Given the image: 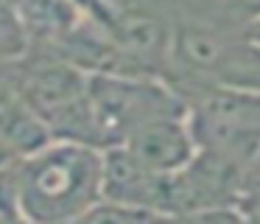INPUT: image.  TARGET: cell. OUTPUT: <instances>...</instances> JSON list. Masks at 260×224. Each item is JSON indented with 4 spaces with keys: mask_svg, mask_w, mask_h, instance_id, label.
Here are the masks:
<instances>
[{
    "mask_svg": "<svg viewBox=\"0 0 260 224\" xmlns=\"http://www.w3.org/2000/svg\"><path fill=\"white\" fill-rule=\"evenodd\" d=\"M187 126L196 149L249 168L260 151V90L210 84L187 98Z\"/></svg>",
    "mask_w": 260,
    "mask_h": 224,
    "instance_id": "obj_3",
    "label": "cell"
},
{
    "mask_svg": "<svg viewBox=\"0 0 260 224\" xmlns=\"http://www.w3.org/2000/svg\"><path fill=\"white\" fill-rule=\"evenodd\" d=\"M53 140V132L23 98L0 104V149L17 157L34 154L45 143Z\"/></svg>",
    "mask_w": 260,
    "mask_h": 224,
    "instance_id": "obj_6",
    "label": "cell"
},
{
    "mask_svg": "<svg viewBox=\"0 0 260 224\" xmlns=\"http://www.w3.org/2000/svg\"><path fill=\"white\" fill-rule=\"evenodd\" d=\"M174 3H179L187 11V17H215V20H224L221 0H174Z\"/></svg>",
    "mask_w": 260,
    "mask_h": 224,
    "instance_id": "obj_9",
    "label": "cell"
},
{
    "mask_svg": "<svg viewBox=\"0 0 260 224\" xmlns=\"http://www.w3.org/2000/svg\"><path fill=\"white\" fill-rule=\"evenodd\" d=\"M104 149L53 137L34 154L14 160L20 218L40 224L81 221L101 199Z\"/></svg>",
    "mask_w": 260,
    "mask_h": 224,
    "instance_id": "obj_1",
    "label": "cell"
},
{
    "mask_svg": "<svg viewBox=\"0 0 260 224\" xmlns=\"http://www.w3.org/2000/svg\"><path fill=\"white\" fill-rule=\"evenodd\" d=\"M87 101L104 146L120 143L132 129L154 118L187 112V101L174 84L159 81L151 73H87Z\"/></svg>",
    "mask_w": 260,
    "mask_h": 224,
    "instance_id": "obj_2",
    "label": "cell"
},
{
    "mask_svg": "<svg viewBox=\"0 0 260 224\" xmlns=\"http://www.w3.org/2000/svg\"><path fill=\"white\" fill-rule=\"evenodd\" d=\"M246 34H249V37H252V39H254V42H260V20H254V22H252V25H249V28H246Z\"/></svg>",
    "mask_w": 260,
    "mask_h": 224,
    "instance_id": "obj_10",
    "label": "cell"
},
{
    "mask_svg": "<svg viewBox=\"0 0 260 224\" xmlns=\"http://www.w3.org/2000/svg\"><path fill=\"white\" fill-rule=\"evenodd\" d=\"M165 218L159 210L146 205H132V202H115V199H98L90 210L81 216V221H157Z\"/></svg>",
    "mask_w": 260,
    "mask_h": 224,
    "instance_id": "obj_7",
    "label": "cell"
},
{
    "mask_svg": "<svg viewBox=\"0 0 260 224\" xmlns=\"http://www.w3.org/2000/svg\"><path fill=\"white\" fill-rule=\"evenodd\" d=\"M165 193H168V177L154 174L146 168L123 143L104 146V165H101V199L132 202L159 210L165 218Z\"/></svg>",
    "mask_w": 260,
    "mask_h": 224,
    "instance_id": "obj_5",
    "label": "cell"
},
{
    "mask_svg": "<svg viewBox=\"0 0 260 224\" xmlns=\"http://www.w3.org/2000/svg\"><path fill=\"white\" fill-rule=\"evenodd\" d=\"M120 143L154 174H176L196 154V140L187 126V112L182 115H162L143 126L132 129Z\"/></svg>",
    "mask_w": 260,
    "mask_h": 224,
    "instance_id": "obj_4",
    "label": "cell"
},
{
    "mask_svg": "<svg viewBox=\"0 0 260 224\" xmlns=\"http://www.w3.org/2000/svg\"><path fill=\"white\" fill-rule=\"evenodd\" d=\"M221 14L226 22L246 31L254 20H260V0H221Z\"/></svg>",
    "mask_w": 260,
    "mask_h": 224,
    "instance_id": "obj_8",
    "label": "cell"
}]
</instances>
